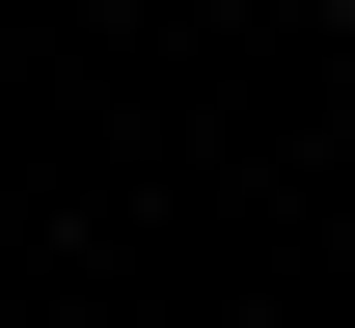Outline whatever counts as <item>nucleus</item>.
Instances as JSON below:
<instances>
[{
  "instance_id": "nucleus-1",
  "label": "nucleus",
  "mask_w": 355,
  "mask_h": 328,
  "mask_svg": "<svg viewBox=\"0 0 355 328\" xmlns=\"http://www.w3.org/2000/svg\"><path fill=\"white\" fill-rule=\"evenodd\" d=\"M328 28H355V0H328Z\"/></svg>"
}]
</instances>
